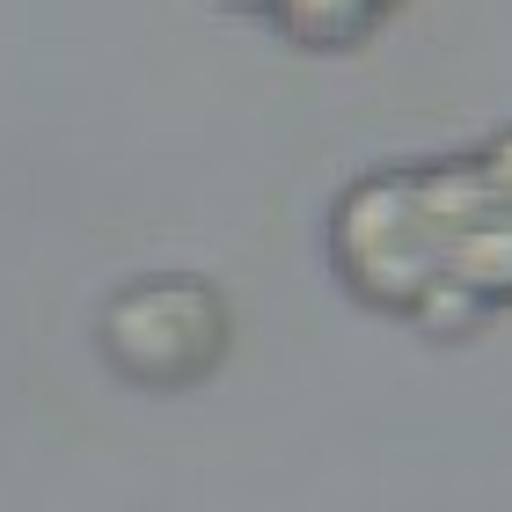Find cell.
Listing matches in <instances>:
<instances>
[{
  "mask_svg": "<svg viewBox=\"0 0 512 512\" xmlns=\"http://www.w3.org/2000/svg\"><path fill=\"white\" fill-rule=\"evenodd\" d=\"M227 8H242V15H271V0H227Z\"/></svg>",
  "mask_w": 512,
  "mask_h": 512,
  "instance_id": "obj_4",
  "label": "cell"
},
{
  "mask_svg": "<svg viewBox=\"0 0 512 512\" xmlns=\"http://www.w3.org/2000/svg\"><path fill=\"white\" fill-rule=\"evenodd\" d=\"M103 352L139 388H183L213 374V359L227 352V308L198 278H147L110 300Z\"/></svg>",
  "mask_w": 512,
  "mask_h": 512,
  "instance_id": "obj_2",
  "label": "cell"
},
{
  "mask_svg": "<svg viewBox=\"0 0 512 512\" xmlns=\"http://www.w3.org/2000/svg\"><path fill=\"white\" fill-rule=\"evenodd\" d=\"M403 8V0H271V15L293 44H308V52H352L381 30V22Z\"/></svg>",
  "mask_w": 512,
  "mask_h": 512,
  "instance_id": "obj_3",
  "label": "cell"
},
{
  "mask_svg": "<svg viewBox=\"0 0 512 512\" xmlns=\"http://www.w3.org/2000/svg\"><path fill=\"white\" fill-rule=\"evenodd\" d=\"M330 256L344 286L403 315L425 264H447L439 286L476 308L512 300V132L476 154H447L425 169H388L344 191Z\"/></svg>",
  "mask_w": 512,
  "mask_h": 512,
  "instance_id": "obj_1",
  "label": "cell"
}]
</instances>
